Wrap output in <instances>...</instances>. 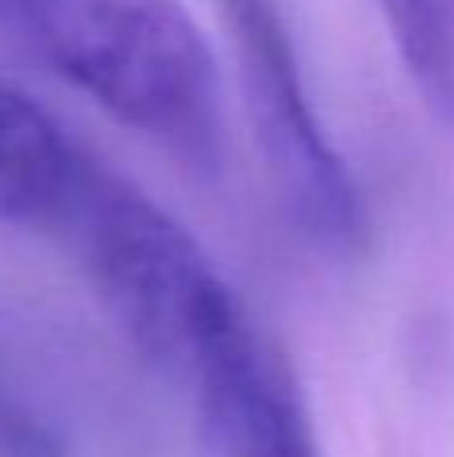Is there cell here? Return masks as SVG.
<instances>
[{"label":"cell","mask_w":454,"mask_h":457,"mask_svg":"<svg viewBox=\"0 0 454 457\" xmlns=\"http://www.w3.org/2000/svg\"><path fill=\"white\" fill-rule=\"evenodd\" d=\"M32 48L137 137L198 173L222 165L217 53L181 0H21Z\"/></svg>","instance_id":"cell-1"},{"label":"cell","mask_w":454,"mask_h":457,"mask_svg":"<svg viewBox=\"0 0 454 457\" xmlns=\"http://www.w3.org/2000/svg\"><path fill=\"white\" fill-rule=\"evenodd\" d=\"M61 233L133 345L185 381L206 329L238 297L201 245L105 165Z\"/></svg>","instance_id":"cell-2"},{"label":"cell","mask_w":454,"mask_h":457,"mask_svg":"<svg viewBox=\"0 0 454 457\" xmlns=\"http://www.w3.org/2000/svg\"><path fill=\"white\" fill-rule=\"evenodd\" d=\"M233 32L241 85L254 112L265 165L286 201L290 217L326 253H358L370 217L358 181L334 149L310 88L302 77L298 45L286 29L278 0H217Z\"/></svg>","instance_id":"cell-3"},{"label":"cell","mask_w":454,"mask_h":457,"mask_svg":"<svg viewBox=\"0 0 454 457\" xmlns=\"http://www.w3.org/2000/svg\"><path fill=\"white\" fill-rule=\"evenodd\" d=\"M185 381L217 457H322L294 378L241 297L206 329Z\"/></svg>","instance_id":"cell-4"},{"label":"cell","mask_w":454,"mask_h":457,"mask_svg":"<svg viewBox=\"0 0 454 457\" xmlns=\"http://www.w3.org/2000/svg\"><path fill=\"white\" fill-rule=\"evenodd\" d=\"M93 173L97 161L53 112L0 77V225L61 233Z\"/></svg>","instance_id":"cell-5"},{"label":"cell","mask_w":454,"mask_h":457,"mask_svg":"<svg viewBox=\"0 0 454 457\" xmlns=\"http://www.w3.org/2000/svg\"><path fill=\"white\" fill-rule=\"evenodd\" d=\"M426 109L454 120V0H378Z\"/></svg>","instance_id":"cell-6"},{"label":"cell","mask_w":454,"mask_h":457,"mask_svg":"<svg viewBox=\"0 0 454 457\" xmlns=\"http://www.w3.org/2000/svg\"><path fill=\"white\" fill-rule=\"evenodd\" d=\"M0 457H64L45 418H37L4 381H0Z\"/></svg>","instance_id":"cell-7"},{"label":"cell","mask_w":454,"mask_h":457,"mask_svg":"<svg viewBox=\"0 0 454 457\" xmlns=\"http://www.w3.org/2000/svg\"><path fill=\"white\" fill-rule=\"evenodd\" d=\"M0 8H8V12H16V8H21V0H0Z\"/></svg>","instance_id":"cell-8"}]
</instances>
